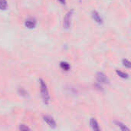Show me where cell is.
Segmentation results:
<instances>
[{"label": "cell", "instance_id": "9c48e42d", "mask_svg": "<svg viewBox=\"0 0 131 131\" xmlns=\"http://www.w3.org/2000/svg\"><path fill=\"white\" fill-rule=\"evenodd\" d=\"M60 68L64 71H69L71 70V64L67 61H61L60 63Z\"/></svg>", "mask_w": 131, "mask_h": 131}, {"label": "cell", "instance_id": "ba28073f", "mask_svg": "<svg viewBox=\"0 0 131 131\" xmlns=\"http://www.w3.org/2000/svg\"><path fill=\"white\" fill-rule=\"evenodd\" d=\"M114 124H115V125H116V126H117V127L121 130H123V131L130 130V129L129 127H127L126 124H124V123H122V122H121V121H114Z\"/></svg>", "mask_w": 131, "mask_h": 131}, {"label": "cell", "instance_id": "6da1fadb", "mask_svg": "<svg viewBox=\"0 0 131 131\" xmlns=\"http://www.w3.org/2000/svg\"><path fill=\"white\" fill-rule=\"evenodd\" d=\"M39 84H40V91L42 101L45 104L48 105L51 102V96L49 94V91L47 86V84L43 79H39Z\"/></svg>", "mask_w": 131, "mask_h": 131}, {"label": "cell", "instance_id": "7c38bea8", "mask_svg": "<svg viewBox=\"0 0 131 131\" xmlns=\"http://www.w3.org/2000/svg\"><path fill=\"white\" fill-rule=\"evenodd\" d=\"M8 8V2L6 0H0V10H5Z\"/></svg>", "mask_w": 131, "mask_h": 131}, {"label": "cell", "instance_id": "2e32d148", "mask_svg": "<svg viewBox=\"0 0 131 131\" xmlns=\"http://www.w3.org/2000/svg\"><path fill=\"white\" fill-rule=\"evenodd\" d=\"M61 4H62V5H65L66 4V0H58Z\"/></svg>", "mask_w": 131, "mask_h": 131}, {"label": "cell", "instance_id": "4fadbf2b", "mask_svg": "<svg viewBox=\"0 0 131 131\" xmlns=\"http://www.w3.org/2000/svg\"><path fill=\"white\" fill-rule=\"evenodd\" d=\"M122 64H123V65L125 67V68H128V69H130L131 68V62L128 60V59H123V61H122Z\"/></svg>", "mask_w": 131, "mask_h": 131}, {"label": "cell", "instance_id": "3957f363", "mask_svg": "<svg viewBox=\"0 0 131 131\" xmlns=\"http://www.w3.org/2000/svg\"><path fill=\"white\" fill-rule=\"evenodd\" d=\"M96 80L97 82L104 85V84H110V80L108 78V77L103 72H97L96 74Z\"/></svg>", "mask_w": 131, "mask_h": 131}, {"label": "cell", "instance_id": "9a60e30c", "mask_svg": "<svg viewBox=\"0 0 131 131\" xmlns=\"http://www.w3.org/2000/svg\"><path fill=\"white\" fill-rule=\"evenodd\" d=\"M18 130L21 131H26V130H31V128L28 127L27 125L25 124H20L19 125V127H18Z\"/></svg>", "mask_w": 131, "mask_h": 131}, {"label": "cell", "instance_id": "7a4b0ae2", "mask_svg": "<svg viewBox=\"0 0 131 131\" xmlns=\"http://www.w3.org/2000/svg\"><path fill=\"white\" fill-rule=\"evenodd\" d=\"M74 12V9H71L64 15V21H63V26L65 30H69L71 27V20Z\"/></svg>", "mask_w": 131, "mask_h": 131}, {"label": "cell", "instance_id": "30bf717a", "mask_svg": "<svg viewBox=\"0 0 131 131\" xmlns=\"http://www.w3.org/2000/svg\"><path fill=\"white\" fill-rule=\"evenodd\" d=\"M116 74L121 78L123 79H128L129 78V74L124 71H119V70H116Z\"/></svg>", "mask_w": 131, "mask_h": 131}, {"label": "cell", "instance_id": "8992f818", "mask_svg": "<svg viewBox=\"0 0 131 131\" xmlns=\"http://www.w3.org/2000/svg\"><path fill=\"white\" fill-rule=\"evenodd\" d=\"M91 17H92L93 20H94L96 23H97V24H99V25H102V24L104 23V20H103L102 17L101 16L100 13H99L97 11L93 10V11L91 12Z\"/></svg>", "mask_w": 131, "mask_h": 131}, {"label": "cell", "instance_id": "52a82bcc", "mask_svg": "<svg viewBox=\"0 0 131 131\" xmlns=\"http://www.w3.org/2000/svg\"><path fill=\"white\" fill-rule=\"evenodd\" d=\"M90 126H91V129L93 130H101V127H100L99 124H98L97 121L96 120V118H94V117L91 118V120H90Z\"/></svg>", "mask_w": 131, "mask_h": 131}, {"label": "cell", "instance_id": "277c9868", "mask_svg": "<svg viewBox=\"0 0 131 131\" xmlns=\"http://www.w3.org/2000/svg\"><path fill=\"white\" fill-rule=\"evenodd\" d=\"M43 121L51 127V128H56L57 127V123L55 121V120L51 117V116H49V115H45L43 116Z\"/></svg>", "mask_w": 131, "mask_h": 131}, {"label": "cell", "instance_id": "5b68a950", "mask_svg": "<svg viewBox=\"0 0 131 131\" xmlns=\"http://www.w3.org/2000/svg\"><path fill=\"white\" fill-rule=\"evenodd\" d=\"M25 26L28 29H33L37 25V21L35 18H28L24 22Z\"/></svg>", "mask_w": 131, "mask_h": 131}, {"label": "cell", "instance_id": "8fae6325", "mask_svg": "<svg viewBox=\"0 0 131 131\" xmlns=\"http://www.w3.org/2000/svg\"><path fill=\"white\" fill-rule=\"evenodd\" d=\"M18 94H19L20 96H21V97H28L29 96L28 91H27L25 89L22 88H19L18 89Z\"/></svg>", "mask_w": 131, "mask_h": 131}, {"label": "cell", "instance_id": "5bb4252c", "mask_svg": "<svg viewBox=\"0 0 131 131\" xmlns=\"http://www.w3.org/2000/svg\"><path fill=\"white\" fill-rule=\"evenodd\" d=\"M67 90L71 94H78V90L75 88L72 87V86H68V88H67Z\"/></svg>", "mask_w": 131, "mask_h": 131}]
</instances>
